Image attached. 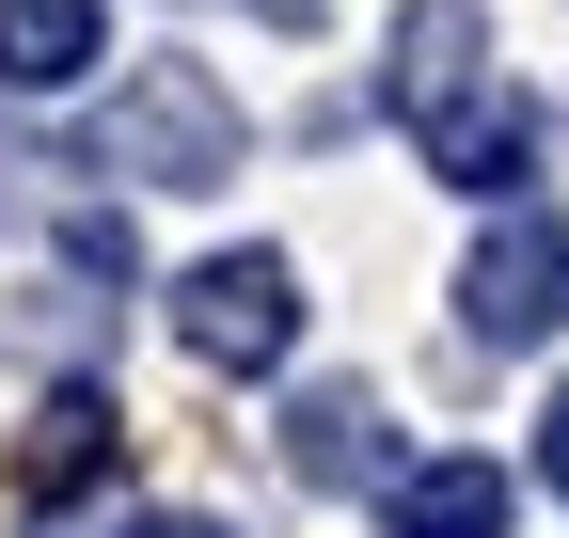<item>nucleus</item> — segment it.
Returning <instances> with one entry per match:
<instances>
[{
  "mask_svg": "<svg viewBox=\"0 0 569 538\" xmlns=\"http://www.w3.org/2000/svg\"><path fill=\"white\" fill-rule=\"evenodd\" d=\"M174 349H190L206 380H269L284 349H301V269H284V253H206V269H174Z\"/></svg>",
  "mask_w": 569,
  "mask_h": 538,
  "instance_id": "obj_2",
  "label": "nucleus"
},
{
  "mask_svg": "<svg viewBox=\"0 0 569 538\" xmlns=\"http://www.w3.org/2000/svg\"><path fill=\"white\" fill-rule=\"evenodd\" d=\"M427 175H443V190H490V207H507V190L538 175V111H522V96H475L443 143H427Z\"/></svg>",
  "mask_w": 569,
  "mask_h": 538,
  "instance_id": "obj_9",
  "label": "nucleus"
},
{
  "mask_svg": "<svg viewBox=\"0 0 569 538\" xmlns=\"http://www.w3.org/2000/svg\"><path fill=\"white\" fill-rule=\"evenodd\" d=\"M96 48H111V0H0V96L96 80Z\"/></svg>",
  "mask_w": 569,
  "mask_h": 538,
  "instance_id": "obj_8",
  "label": "nucleus"
},
{
  "mask_svg": "<svg viewBox=\"0 0 569 538\" xmlns=\"http://www.w3.org/2000/svg\"><path fill=\"white\" fill-rule=\"evenodd\" d=\"M127 538H238V522H206V507H159V522H127Z\"/></svg>",
  "mask_w": 569,
  "mask_h": 538,
  "instance_id": "obj_11",
  "label": "nucleus"
},
{
  "mask_svg": "<svg viewBox=\"0 0 569 538\" xmlns=\"http://www.w3.org/2000/svg\"><path fill=\"white\" fill-rule=\"evenodd\" d=\"M553 317H569V222L553 207H507L475 238V269H459V332H475V349H538Z\"/></svg>",
  "mask_w": 569,
  "mask_h": 538,
  "instance_id": "obj_4",
  "label": "nucleus"
},
{
  "mask_svg": "<svg viewBox=\"0 0 569 538\" xmlns=\"http://www.w3.org/2000/svg\"><path fill=\"white\" fill-rule=\"evenodd\" d=\"M111 476H127V412H111V396H48L32 444H17V491L63 507V491H111Z\"/></svg>",
  "mask_w": 569,
  "mask_h": 538,
  "instance_id": "obj_7",
  "label": "nucleus"
},
{
  "mask_svg": "<svg viewBox=\"0 0 569 538\" xmlns=\"http://www.w3.org/2000/svg\"><path fill=\"white\" fill-rule=\"evenodd\" d=\"M238 143H253V127H238V96L206 80V63H142V80L111 96V127H96V159L142 175V190H222Z\"/></svg>",
  "mask_w": 569,
  "mask_h": 538,
  "instance_id": "obj_1",
  "label": "nucleus"
},
{
  "mask_svg": "<svg viewBox=\"0 0 569 538\" xmlns=\"http://www.w3.org/2000/svg\"><path fill=\"white\" fill-rule=\"evenodd\" d=\"M507 459H475V444H443V459H396L380 476V538H507Z\"/></svg>",
  "mask_w": 569,
  "mask_h": 538,
  "instance_id": "obj_5",
  "label": "nucleus"
},
{
  "mask_svg": "<svg viewBox=\"0 0 569 538\" xmlns=\"http://www.w3.org/2000/svg\"><path fill=\"white\" fill-rule=\"evenodd\" d=\"M475 96H507V63H490V17H475V0H411V17H396V48H380V111L411 127V143H443Z\"/></svg>",
  "mask_w": 569,
  "mask_h": 538,
  "instance_id": "obj_3",
  "label": "nucleus"
},
{
  "mask_svg": "<svg viewBox=\"0 0 569 538\" xmlns=\"http://www.w3.org/2000/svg\"><path fill=\"white\" fill-rule=\"evenodd\" d=\"M269 17H301V0H269Z\"/></svg>",
  "mask_w": 569,
  "mask_h": 538,
  "instance_id": "obj_12",
  "label": "nucleus"
},
{
  "mask_svg": "<svg viewBox=\"0 0 569 538\" xmlns=\"http://www.w3.org/2000/svg\"><path fill=\"white\" fill-rule=\"evenodd\" d=\"M538 491L569 507V396H553V412H538Z\"/></svg>",
  "mask_w": 569,
  "mask_h": 538,
  "instance_id": "obj_10",
  "label": "nucleus"
},
{
  "mask_svg": "<svg viewBox=\"0 0 569 538\" xmlns=\"http://www.w3.org/2000/svg\"><path fill=\"white\" fill-rule=\"evenodd\" d=\"M284 476H301V491H380V476H396V444H380V396H365V380L301 396V412H284Z\"/></svg>",
  "mask_w": 569,
  "mask_h": 538,
  "instance_id": "obj_6",
  "label": "nucleus"
}]
</instances>
